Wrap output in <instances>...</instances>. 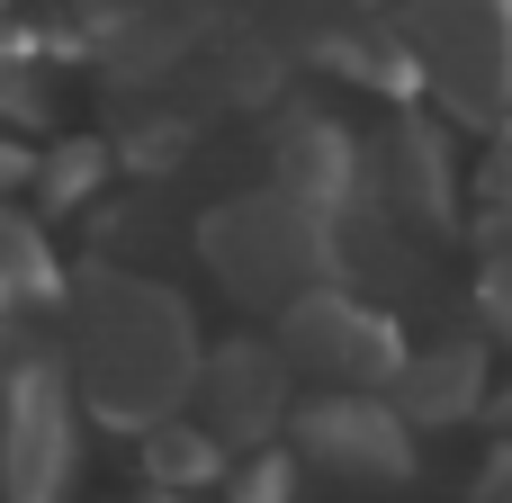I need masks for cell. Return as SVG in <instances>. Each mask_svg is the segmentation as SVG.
I'll return each mask as SVG.
<instances>
[{
    "label": "cell",
    "instance_id": "8fae6325",
    "mask_svg": "<svg viewBox=\"0 0 512 503\" xmlns=\"http://www.w3.org/2000/svg\"><path fill=\"white\" fill-rule=\"evenodd\" d=\"M144 459H153L162 486H216L225 441H216L207 423H144Z\"/></svg>",
    "mask_w": 512,
    "mask_h": 503
},
{
    "label": "cell",
    "instance_id": "5b68a950",
    "mask_svg": "<svg viewBox=\"0 0 512 503\" xmlns=\"http://www.w3.org/2000/svg\"><path fill=\"white\" fill-rule=\"evenodd\" d=\"M198 423L216 432V441H261V432H279V414H288V351L279 342H225V351H207L198 360Z\"/></svg>",
    "mask_w": 512,
    "mask_h": 503
},
{
    "label": "cell",
    "instance_id": "ba28073f",
    "mask_svg": "<svg viewBox=\"0 0 512 503\" xmlns=\"http://www.w3.org/2000/svg\"><path fill=\"white\" fill-rule=\"evenodd\" d=\"M387 207L405 225H423V234H441L459 216V171H450V144H441L432 117H405L387 135Z\"/></svg>",
    "mask_w": 512,
    "mask_h": 503
},
{
    "label": "cell",
    "instance_id": "3957f363",
    "mask_svg": "<svg viewBox=\"0 0 512 503\" xmlns=\"http://www.w3.org/2000/svg\"><path fill=\"white\" fill-rule=\"evenodd\" d=\"M405 45H414V81L459 126L512 117V0H423L405 18Z\"/></svg>",
    "mask_w": 512,
    "mask_h": 503
},
{
    "label": "cell",
    "instance_id": "6da1fadb",
    "mask_svg": "<svg viewBox=\"0 0 512 503\" xmlns=\"http://www.w3.org/2000/svg\"><path fill=\"white\" fill-rule=\"evenodd\" d=\"M72 369H81V396L108 423H162L198 387L189 306L171 288H153V279L90 270L72 288Z\"/></svg>",
    "mask_w": 512,
    "mask_h": 503
},
{
    "label": "cell",
    "instance_id": "52a82bcc",
    "mask_svg": "<svg viewBox=\"0 0 512 503\" xmlns=\"http://www.w3.org/2000/svg\"><path fill=\"white\" fill-rule=\"evenodd\" d=\"M297 441H306V459L351 468V477H369V486H387V477L405 468V423H396L387 405H369V396H324V405H306V414H297Z\"/></svg>",
    "mask_w": 512,
    "mask_h": 503
},
{
    "label": "cell",
    "instance_id": "30bf717a",
    "mask_svg": "<svg viewBox=\"0 0 512 503\" xmlns=\"http://www.w3.org/2000/svg\"><path fill=\"white\" fill-rule=\"evenodd\" d=\"M27 306H63V261L36 216L0 207V315H27Z\"/></svg>",
    "mask_w": 512,
    "mask_h": 503
},
{
    "label": "cell",
    "instance_id": "7a4b0ae2",
    "mask_svg": "<svg viewBox=\"0 0 512 503\" xmlns=\"http://www.w3.org/2000/svg\"><path fill=\"white\" fill-rule=\"evenodd\" d=\"M207 270L243 297V306H297L306 288H324L342 270V243H333V216L288 198V189H261V198H234L207 216Z\"/></svg>",
    "mask_w": 512,
    "mask_h": 503
},
{
    "label": "cell",
    "instance_id": "4fadbf2b",
    "mask_svg": "<svg viewBox=\"0 0 512 503\" xmlns=\"http://www.w3.org/2000/svg\"><path fill=\"white\" fill-rule=\"evenodd\" d=\"M234 503H288V459H252L243 486H234Z\"/></svg>",
    "mask_w": 512,
    "mask_h": 503
},
{
    "label": "cell",
    "instance_id": "7c38bea8",
    "mask_svg": "<svg viewBox=\"0 0 512 503\" xmlns=\"http://www.w3.org/2000/svg\"><path fill=\"white\" fill-rule=\"evenodd\" d=\"M36 180H45V198L54 207H81L99 180H108V144H90V135H72V144H54L45 162H36Z\"/></svg>",
    "mask_w": 512,
    "mask_h": 503
},
{
    "label": "cell",
    "instance_id": "8992f818",
    "mask_svg": "<svg viewBox=\"0 0 512 503\" xmlns=\"http://www.w3.org/2000/svg\"><path fill=\"white\" fill-rule=\"evenodd\" d=\"M270 162H279V189L306 198V207H324V216H342V207L360 198V144H351L333 117H315V108H288V117H279Z\"/></svg>",
    "mask_w": 512,
    "mask_h": 503
},
{
    "label": "cell",
    "instance_id": "277c9868",
    "mask_svg": "<svg viewBox=\"0 0 512 503\" xmlns=\"http://www.w3.org/2000/svg\"><path fill=\"white\" fill-rule=\"evenodd\" d=\"M279 351H288V369H315V378H333V387H378V378H396L405 369V342H396V324L360 297V288H306L297 306H279V333H270Z\"/></svg>",
    "mask_w": 512,
    "mask_h": 503
},
{
    "label": "cell",
    "instance_id": "9c48e42d",
    "mask_svg": "<svg viewBox=\"0 0 512 503\" xmlns=\"http://www.w3.org/2000/svg\"><path fill=\"white\" fill-rule=\"evenodd\" d=\"M405 414L414 423H459L477 396H486V342H423L405 351Z\"/></svg>",
    "mask_w": 512,
    "mask_h": 503
}]
</instances>
